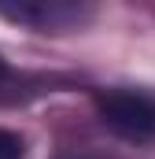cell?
Segmentation results:
<instances>
[{"label": "cell", "instance_id": "cell-1", "mask_svg": "<svg viewBox=\"0 0 155 159\" xmlns=\"http://www.w3.org/2000/svg\"><path fill=\"white\" fill-rule=\"evenodd\" d=\"M100 119L126 141H155V96L140 89H111L100 96Z\"/></svg>", "mask_w": 155, "mask_h": 159}, {"label": "cell", "instance_id": "cell-2", "mask_svg": "<svg viewBox=\"0 0 155 159\" xmlns=\"http://www.w3.org/2000/svg\"><path fill=\"white\" fill-rule=\"evenodd\" d=\"M0 7L11 19L33 22V26H63L78 19L74 0H0Z\"/></svg>", "mask_w": 155, "mask_h": 159}, {"label": "cell", "instance_id": "cell-3", "mask_svg": "<svg viewBox=\"0 0 155 159\" xmlns=\"http://www.w3.org/2000/svg\"><path fill=\"white\" fill-rule=\"evenodd\" d=\"M0 159H22V141L7 129H0Z\"/></svg>", "mask_w": 155, "mask_h": 159}, {"label": "cell", "instance_id": "cell-4", "mask_svg": "<svg viewBox=\"0 0 155 159\" xmlns=\"http://www.w3.org/2000/svg\"><path fill=\"white\" fill-rule=\"evenodd\" d=\"M63 159H89V156H63Z\"/></svg>", "mask_w": 155, "mask_h": 159}]
</instances>
